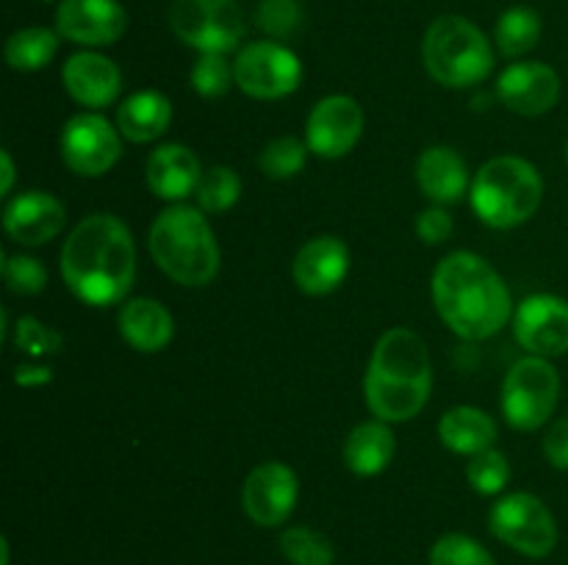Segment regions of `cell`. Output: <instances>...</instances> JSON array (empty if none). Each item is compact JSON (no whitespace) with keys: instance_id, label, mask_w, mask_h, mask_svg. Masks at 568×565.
Wrapping results in <instances>:
<instances>
[{"instance_id":"1","label":"cell","mask_w":568,"mask_h":565,"mask_svg":"<svg viewBox=\"0 0 568 565\" xmlns=\"http://www.w3.org/2000/svg\"><path fill=\"white\" fill-rule=\"evenodd\" d=\"M61 277L81 302L105 308L128 297L136 277V244L111 214L87 216L61 247Z\"/></svg>"},{"instance_id":"2","label":"cell","mask_w":568,"mask_h":565,"mask_svg":"<svg viewBox=\"0 0 568 565\" xmlns=\"http://www.w3.org/2000/svg\"><path fill=\"white\" fill-rule=\"evenodd\" d=\"M433 302L438 316L466 341L491 338L508 325L510 291L488 260L475 253L447 255L433 275Z\"/></svg>"},{"instance_id":"3","label":"cell","mask_w":568,"mask_h":565,"mask_svg":"<svg viewBox=\"0 0 568 565\" xmlns=\"http://www.w3.org/2000/svg\"><path fill=\"white\" fill-rule=\"evenodd\" d=\"M433 366L425 341L408 327H392L366 366V404L381 421H408L430 399Z\"/></svg>"},{"instance_id":"4","label":"cell","mask_w":568,"mask_h":565,"mask_svg":"<svg viewBox=\"0 0 568 565\" xmlns=\"http://www.w3.org/2000/svg\"><path fill=\"white\" fill-rule=\"evenodd\" d=\"M155 264L181 286H209L220 271V247L205 216L192 205H170L150 227Z\"/></svg>"},{"instance_id":"5","label":"cell","mask_w":568,"mask_h":565,"mask_svg":"<svg viewBox=\"0 0 568 565\" xmlns=\"http://www.w3.org/2000/svg\"><path fill=\"white\" fill-rule=\"evenodd\" d=\"M471 208L497 230H510L530 219L544 197V181L536 166L516 155H499L471 181Z\"/></svg>"},{"instance_id":"6","label":"cell","mask_w":568,"mask_h":565,"mask_svg":"<svg viewBox=\"0 0 568 565\" xmlns=\"http://www.w3.org/2000/svg\"><path fill=\"white\" fill-rule=\"evenodd\" d=\"M422 59L433 81L449 89H466L486 81L494 66L491 44L475 22L464 17H438L425 33Z\"/></svg>"},{"instance_id":"7","label":"cell","mask_w":568,"mask_h":565,"mask_svg":"<svg viewBox=\"0 0 568 565\" xmlns=\"http://www.w3.org/2000/svg\"><path fill=\"white\" fill-rule=\"evenodd\" d=\"M170 28L200 53H231L244 37V11L236 0H172Z\"/></svg>"},{"instance_id":"8","label":"cell","mask_w":568,"mask_h":565,"mask_svg":"<svg viewBox=\"0 0 568 565\" xmlns=\"http://www.w3.org/2000/svg\"><path fill=\"white\" fill-rule=\"evenodd\" d=\"M560 380L547 358H521L503 382V413L510 427L521 432L538 430L549 421L558 404Z\"/></svg>"},{"instance_id":"9","label":"cell","mask_w":568,"mask_h":565,"mask_svg":"<svg viewBox=\"0 0 568 565\" xmlns=\"http://www.w3.org/2000/svg\"><path fill=\"white\" fill-rule=\"evenodd\" d=\"M494 535L510 548L532 559H541L558 546V524L547 504L532 493H508L488 513Z\"/></svg>"},{"instance_id":"10","label":"cell","mask_w":568,"mask_h":565,"mask_svg":"<svg viewBox=\"0 0 568 565\" xmlns=\"http://www.w3.org/2000/svg\"><path fill=\"white\" fill-rule=\"evenodd\" d=\"M236 86L255 100H281L303 81V64L277 42H253L233 61Z\"/></svg>"},{"instance_id":"11","label":"cell","mask_w":568,"mask_h":565,"mask_svg":"<svg viewBox=\"0 0 568 565\" xmlns=\"http://www.w3.org/2000/svg\"><path fill=\"white\" fill-rule=\"evenodd\" d=\"M122 144L100 114H78L61 131V158L75 175L100 177L120 161Z\"/></svg>"},{"instance_id":"12","label":"cell","mask_w":568,"mask_h":565,"mask_svg":"<svg viewBox=\"0 0 568 565\" xmlns=\"http://www.w3.org/2000/svg\"><path fill=\"white\" fill-rule=\"evenodd\" d=\"M514 336L538 358L568 352V302L555 294H532L516 308Z\"/></svg>"},{"instance_id":"13","label":"cell","mask_w":568,"mask_h":565,"mask_svg":"<svg viewBox=\"0 0 568 565\" xmlns=\"http://www.w3.org/2000/svg\"><path fill=\"white\" fill-rule=\"evenodd\" d=\"M364 133V111L347 94L320 100L308 116L305 144L320 158H342L358 144Z\"/></svg>"},{"instance_id":"14","label":"cell","mask_w":568,"mask_h":565,"mask_svg":"<svg viewBox=\"0 0 568 565\" xmlns=\"http://www.w3.org/2000/svg\"><path fill=\"white\" fill-rule=\"evenodd\" d=\"M297 474L283 463H261L250 471L242 491L244 513L258 526H281L297 504Z\"/></svg>"},{"instance_id":"15","label":"cell","mask_w":568,"mask_h":565,"mask_svg":"<svg viewBox=\"0 0 568 565\" xmlns=\"http://www.w3.org/2000/svg\"><path fill=\"white\" fill-rule=\"evenodd\" d=\"M128 14L120 0H61L55 33L75 44L103 48L125 33Z\"/></svg>"},{"instance_id":"16","label":"cell","mask_w":568,"mask_h":565,"mask_svg":"<svg viewBox=\"0 0 568 565\" xmlns=\"http://www.w3.org/2000/svg\"><path fill=\"white\" fill-rule=\"evenodd\" d=\"M497 94L516 114H547L560 97V78L552 66L541 61H519L499 75Z\"/></svg>"},{"instance_id":"17","label":"cell","mask_w":568,"mask_h":565,"mask_svg":"<svg viewBox=\"0 0 568 565\" xmlns=\"http://www.w3.org/2000/svg\"><path fill=\"white\" fill-rule=\"evenodd\" d=\"M349 271V249L342 238L320 236L303 244L294 258V282L311 297L336 291Z\"/></svg>"},{"instance_id":"18","label":"cell","mask_w":568,"mask_h":565,"mask_svg":"<svg viewBox=\"0 0 568 565\" xmlns=\"http://www.w3.org/2000/svg\"><path fill=\"white\" fill-rule=\"evenodd\" d=\"M64 205L48 192H22L20 197L6 205L3 227L17 244L37 247L50 242L64 227Z\"/></svg>"},{"instance_id":"19","label":"cell","mask_w":568,"mask_h":565,"mask_svg":"<svg viewBox=\"0 0 568 565\" xmlns=\"http://www.w3.org/2000/svg\"><path fill=\"white\" fill-rule=\"evenodd\" d=\"M61 78H64V89L70 92V97L89 109H103V105L114 103L122 89L120 66L92 50L72 55L61 70Z\"/></svg>"},{"instance_id":"20","label":"cell","mask_w":568,"mask_h":565,"mask_svg":"<svg viewBox=\"0 0 568 565\" xmlns=\"http://www.w3.org/2000/svg\"><path fill=\"white\" fill-rule=\"evenodd\" d=\"M144 177H148V186L155 197L183 199L194 194L203 170H200V158L189 147L164 144V147L150 153Z\"/></svg>"},{"instance_id":"21","label":"cell","mask_w":568,"mask_h":565,"mask_svg":"<svg viewBox=\"0 0 568 565\" xmlns=\"http://www.w3.org/2000/svg\"><path fill=\"white\" fill-rule=\"evenodd\" d=\"M419 188L438 205L458 203L469 186L466 161L453 147H427L416 164Z\"/></svg>"},{"instance_id":"22","label":"cell","mask_w":568,"mask_h":565,"mask_svg":"<svg viewBox=\"0 0 568 565\" xmlns=\"http://www.w3.org/2000/svg\"><path fill=\"white\" fill-rule=\"evenodd\" d=\"M120 332L139 352H161L175 336V321L161 302L136 297L120 310Z\"/></svg>"},{"instance_id":"23","label":"cell","mask_w":568,"mask_h":565,"mask_svg":"<svg viewBox=\"0 0 568 565\" xmlns=\"http://www.w3.org/2000/svg\"><path fill=\"white\" fill-rule=\"evenodd\" d=\"M172 122V103L161 92L144 89L131 94L116 111V127L128 142L148 144L164 136Z\"/></svg>"},{"instance_id":"24","label":"cell","mask_w":568,"mask_h":565,"mask_svg":"<svg viewBox=\"0 0 568 565\" xmlns=\"http://www.w3.org/2000/svg\"><path fill=\"white\" fill-rule=\"evenodd\" d=\"M397 452V438L388 430L386 421H364L349 432L344 443V463L353 474L375 476L388 469Z\"/></svg>"},{"instance_id":"25","label":"cell","mask_w":568,"mask_h":565,"mask_svg":"<svg viewBox=\"0 0 568 565\" xmlns=\"http://www.w3.org/2000/svg\"><path fill=\"white\" fill-rule=\"evenodd\" d=\"M438 438L458 454H477L497 441V424L480 408H453L438 421Z\"/></svg>"},{"instance_id":"26","label":"cell","mask_w":568,"mask_h":565,"mask_svg":"<svg viewBox=\"0 0 568 565\" xmlns=\"http://www.w3.org/2000/svg\"><path fill=\"white\" fill-rule=\"evenodd\" d=\"M55 50H59V33H53L50 28H22V31L11 33L6 42V61L11 70L33 72L48 66Z\"/></svg>"},{"instance_id":"27","label":"cell","mask_w":568,"mask_h":565,"mask_svg":"<svg viewBox=\"0 0 568 565\" xmlns=\"http://www.w3.org/2000/svg\"><path fill=\"white\" fill-rule=\"evenodd\" d=\"M541 39V20L527 6L508 9L497 22V44L505 55H525Z\"/></svg>"},{"instance_id":"28","label":"cell","mask_w":568,"mask_h":565,"mask_svg":"<svg viewBox=\"0 0 568 565\" xmlns=\"http://www.w3.org/2000/svg\"><path fill=\"white\" fill-rule=\"evenodd\" d=\"M281 552L292 565H333V543L308 526H292L281 535Z\"/></svg>"},{"instance_id":"29","label":"cell","mask_w":568,"mask_h":565,"mask_svg":"<svg viewBox=\"0 0 568 565\" xmlns=\"http://www.w3.org/2000/svg\"><path fill=\"white\" fill-rule=\"evenodd\" d=\"M239 194H242V181H239V175L231 166H211V170H205L197 188H194L200 208L209 210V214H222V210L233 208Z\"/></svg>"},{"instance_id":"30","label":"cell","mask_w":568,"mask_h":565,"mask_svg":"<svg viewBox=\"0 0 568 565\" xmlns=\"http://www.w3.org/2000/svg\"><path fill=\"white\" fill-rule=\"evenodd\" d=\"M305 158H308V144L294 136H277L261 150L258 166L272 181H288L303 172Z\"/></svg>"},{"instance_id":"31","label":"cell","mask_w":568,"mask_h":565,"mask_svg":"<svg viewBox=\"0 0 568 565\" xmlns=\"http://www.w3.org/2000/svg\"><path fill=\"white\" fill-rule=\"evenodd\" d=\"M430 565H497L488 548L477 543L475 537L460 535H444L433 543L430 548Z\"/></svg>"},{"instance_id":"32","label":"cell","mask_w":568,"mask_h":565,"mask_svg":"<svg viewBox=\"0 0 568 565\" xmlns=\"http://www.w3.org/2000/svg\"><path fill=\"white\" fill-rule=\"evenodd\" d=\"M466 476H469V485L475 487L477 493H483V496H494V493L503 491L510 480L508 458L494 446L486 449V452L471 454Z\"/></svg>"},{"instance_id":"33","label":"cell","mask_w":568,"mask_h":565,"mask_svg":"<svg viewBox=\"0 0 568 565\" xmlns=\"http://www.w3.org/2000/svg\"><path fill=\"white\" fill-rule=\"evenodd\" d=\"M236 83L233 66L220 53H200L192 66V89L203 97H222Z\"/></svg>"},{"instance_id":"34","label":"cell","mask_w":568,"mask_h":565,"mask_svg":"<svg viewBox=\"0 0 568 565\" xmlns=\"http://www.w3.org/2000/svg\"><path fill=\"white\" fill-rule=\"evenodd\" d=\"M255 22L266 37H292L303 25V6L300 0H264L255 11Z\"/></svg>"},{"instance_id":"35","label":"cell","mask_w":568,"mask_h":565,"mask_svg":"<svg viewBox=\"0 0 568 565\" xmlns=\"http://www.w3.org/2000/svg\"><path fill=\"white\" fill-rule=\"evenodd\" d=\"M3 277L9 282V288L22 297H31L39 294L48 286V271L31 255H6L3 260Z\"/></svg>"},{"instance_id":"36","label":"cell","mask_w":568,"mask_h":565,"mask_svg":"<svg viewBox=\"0 0 568 565\" xmlns=\"http://www.w3.org/2000/svg\"><path fill=\"white\" fill-rule=\"evenodd\" d=\"M14 343L28 355H55L61 349V336L33 316H22L14 327Z\"/></svg>"},{"instance_id":"37","label":"cell","mask_w":568,"mask_h":565,"mask_svg":"<svg viewBox=\"0 0 568 565\" xmlns=\"http://www.w3.org/2000/svg\"><path fill=\"white\" fill-rule=\"evenodd\" d=\"M416 236L425 244H444L453 236V216L444 208H427L416 216Z\"/></svg>"},{"instance_id":"38","label":"cell","mask_w":568,"mask_h":565,"mask_svg":"<svg viewBox=\"0 0 568 565\" xmlns=\"http://www.w3.org/2000/svg\"><path fill=\"white\" fill-rule=\"evenodd\" d=\"M544 454L555 469L568 471V419L555 421L544 435Z\"/></svg>"},{"instance_id":"39","label":"cell","mask_w":568,"mask_h":565,"mask_svg":"<svg viewBox=\"0 0 568 565\" xmlns=\"http://www.w3.org/2000/svg\"><path fill=\"white\" fill-rule=\"evenodd\" d=\"M50 369L48 366H20L14 374L17 386H44V382H50Z\"/></svg>"},{"instance_id":"40","label":"cell","mask_w":568,"mask_h":565,"mask_svg":"<svg viewBox=\"0 0 568 565\" xmlns=\"http://www.w3.org/2000/svg\"><path fill=\"white\" fill-rule=\"evenodd\" d=\"M0 161H3V194L11 192V183H14V164H11V155L0 153Z\"/></svg>"},{"instance_id":"41","label":"cell","mask_w":568,"mask_h":565,"mask_svg":"<svg viewBox=\"0 0 568 565\" xmlns=\"http://www.w3.org/2000/svg\"><path fill=\"white\" fill-rule=\"evenodd\" d=\"M566 153H568V150H566Z\"/></svg>"}]
</instances>
